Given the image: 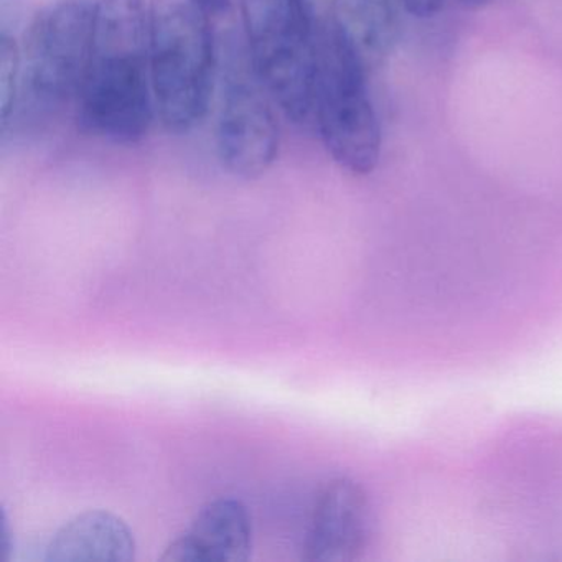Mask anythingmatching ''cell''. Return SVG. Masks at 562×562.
<instances>
[{
	"instance_id": "obj_1",
	"label": "cell",
	"mask_w": 562,
	"mask_h": 562,
	"mask_svg": "<svg viewBox=\"0 0 562 562\" xmlns=\"http://www.w3.org/2000/svg\"><path fill=\"white\" fill-rule=\"evenodd\" d=\"M74 111L83 133L116 146H134L150 133L157 114L149 0H97L90 52Z\"/></svg>"
},
{
	"instance_id": "obj_2",
	"label": "cell",
	"mask_w": 562,
	"mask_h": 562,
	"mask_svg": "<svg viewBox=\"0 0 562 562\" xmlns=\"http://www.w3.org/2000/svg\"><path fill=\"white\" fill-rule=\"evenodd\" d=\"M97 0H50L21 37L18 98L0 123L2 144L45 133L75 106L93 32Z\"/></svg>"
},
{
	"instance_id": "obj_3",
	"label": "cell",
	"mask_w": 562,
	"mask_h": 562,
	"mask_svg": "<svg viewBox=\"0 0 562 562\" xmlns=\"http://www.w3.org/2000/svg\"><path fill=\"white\" fill-rule=\"evenodd\" d=\"M150 75L157 121L192 133L210 111L218 78V35L200 0H149Z\"/></svg>"
},
{
	"instance_id": "obj_4",
	"label": "cell",
	"mask_w": 562,
	"mask_h": 562,
	"mask_svg": "<svg viewBox=\"0 0 562 562\" xmlns=\"http://www.w3.org/2000/svg\"><path fill=\"white\" fill-rule=\"evenodd\" d=\"M315 131L328 156L351 176H370L381 157V127L367 61L337 19L315 31Z\"/></svg>"
},
{
	"instance_id": "obj_5",
	"label": "cell",
	"mask_w": 562,
	"mask_h": 562,
	"mask_svg": "<svg viewBox=\"0 0 562 562\" xmlns=\"http://www.w3.org/2000/svg\"><path fill=\"white\" fill-rule=\"evenodd\" d=\"M216 91L220 164L236 179H261L278 160L281 127L278 104L259 77L243 34L218 35Z\"/></svg>"
},
{
	"instance_id": "obj_6",
	"label": "cell",
	"mask_w": 562,
	"mask_h": 562,
	"mask_svg": "<svg viewBox=\"0 0 562 562\" xmlns=\"http://www.w3.org/2000/svg\"><path fill=\"white\" fill-rule=\"evenodd\" d=\"M243 35L279 111L301 130H315L317 38L301 0H239Z\"/></svg>"
},
{
	"instance_id": "obj_7",
	"label": "cell",
	"mask_w": 562,
	"mask_h": 562,
	"mask_svg": "<svg viewBox=\"0 0 562 562\" xmlns=\"http://www.w3.org/2000/svg\"><path fill=\"white\" fill-rule=\"evenodd\" d=\"M371 508L367 493L350 479H335L318 496L311 519L304 559L308 562H351L370 538Z\"/></svg>"
},
{
	"instance_id": "obj_8",
	"label": "cell",
	"mask_w": 562,
	"mask_h": 562,
	"mask_svg": "<svg viewBox=\"0 0 562 562\" xmlns=\"http://www.w3.org/2000/svg\"><path fill=\"white\" fill-rule=\"evenodd\" d=\"M252 522L239 499L220 498L200 509L164 552V562H245L251 555Z\"/></svg>"
},
{
	"instance_id": "obj_9",
	"label": "cell",
	"mask_w": 562,
	"mask_h": 562,
	"mask_svg": "<svg viewBox=\"0 0 562 562\" xmlns=\"http://www.w3.org/2000/svg\"><path fill=\"white\" fill-rule=\"evenodd\" d=\"M136 555L133 531L120 516L90 509L65 522L47 546L48 562H131Z\"/></svg>"
},
{
	"instance_id": "obj_10",
	"label": "cell",
	"mask_w": 562,
	"mask_h": 562,
	"mask_svg": "<svg viewBox=\"0 0 562 562\" xmlns=\"http://www.w3.org/2000/svg\"><path fill=\"white\" fill-rule=\"evenodd\" d=\"M401 0H335V19L368 68L393 54L400 37Z\"/></svg>"
},
{
	"instance_id": "obj_11",
	"label": "cell",
	"mask_w": 562,
	"mask_h": 562,
	"mask_svg": "<svg viewBox=\"0 0 562 562\" xmlns=\"http://www.w3.org/2000/svg\"><path fill=\"white\" fill-rule=\"evenodd\" d=\"M21 37L18 31L12 32L9 27H0V123L8 120L18 98Z\"/></svg>"
},
{
	"instance_id": "obj_12",
	"label": "cell",
	"mask_w": 562,
	"mask_h": 562,
	"mask_svg": "<svg viewBox=\"0 0 562 562\" xmlns=\"http://www.w3.org/2000/svg\"><path fill=\"white\" fill-rule=\"evenodd\" d=\"M315 31L335 18V0H301Z\"/></svg>"
},
{
	"instance_id": "obj_13",
	"label": "cell",
	"mask_w": 562,
	"mask_h": 562,
	"mask_svg": "<svg viewBox=\"0 0 562 562\" xmlns=\"http://www.w3.org/2000/svg\"><path fill=\"white\" fill-rule=\"evenodd\" d=\"M413 18L429 19L442 11L446 0H401Z\"/></svg>"
},
{
	"instance_id": "obj_14",
	"label": "cell",
	"mask_w": 562,
	"mask_h": 562,
	"mask_svg": "<svg viewBox=\"0 0 562 562\" xmlns=\"http://www.w3.org/2000/svg\"><path fill=\"white\" fill-rule=\"evenodd\" d=\"M200 2L206 9V12L212 15L213 21L226 18V15L232 14L236 4L239 5V0H200Z\"/></svg>"
},
{
	"instance_id": "obj_15",
	"label": "cell",
	"mask_w": 562,
	"mask_h": 562,
	"mask_svg": "<svg viewBox=\"0 0 562 562\" xmlns=\"http://www.w3.org/2000/svg\"><path fill=\"white\" fill-rule=\"evenodd\" d=\"M11 532H9L8 519H5V513H2V522H0V558L8 559L9 552H11Z\"/></svg>"
},
{
	"instance_id": "obj_16",
	"label": "cell",
	"mask_w": 562,
	"mask_h": 562,
	"mask_svg": "<svg viewBox=\"0 0 562 562\" xmlns=\"http://www.w3.org/2000/svg\"><path fill=\"white\" fill-rule=\"evenodd\" d=\"M459 2L462 8L469 9V11H480V9L493 4L495 0H459Z\"/></svg>"
}]
</instances>
